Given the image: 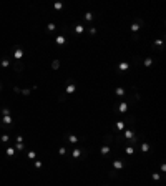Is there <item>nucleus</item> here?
I'll list each match as a JSON object with an SVG mask.
<instances>
[{"label":"nucleus","mask_w":166,"mask_h":186,"mask_svg":"<svg viewBox=\"0 0 166 186\" xmlns=\"http://www.w3.org/2000/svg\"><path fill=\"white\" fill-rule=\"evenodd\" d=\"M141 25H143V20H138L136 23H131V27H130V28H131V32H138L141 28Z\"/></svg>","instance_id":"nucleus-5"},{"label":"nucleus","mask_w":166,"mask_h":186,"mask_svg":"<svg viewBox=\"0 0 166 186\" xmlns=\"http://www.w3.org/2000/svg\"><path fill=\"white\" fill-rule=\"evenodd\" d=\"M140 151H141V153L150 151V145H148V143H141V145H140Z\"/></svg>","instance_id":"nucleus-15"},{"label":"nucleus","mask_w":166,"mask_h":186,"mask_svg":"<svg viewBox=\"0 0 166 186\" xmlns=\"http://www.w3.org/2000/svg\"><path fill=\"white\" fill-rule=\"evenodd\" d=\"M75 92H77V83H75V80L73 78H70L68 80V83H66V88H65V95H63V97L66 98V95H71V93H75Z\"/></svg>","instance_id":"nucleus-1"},{"label":"nucleus","mask_w":166,"mask_h":186,"mask_svg":"<svg viewBox=\"0 0 166 186\" xmlns=\"http://www.w3.org/2000/svg\"><path fill=\"white\" fill-rule=\"evenodd\" d=\"M153 65H155V58H146V60L143 62V67H146V68H151Z\"/></svg>","instance_id":"nucleus-9"},{"label":"nucleus","mask_w":166,"mask_h":186,"mask_svg":"<svg viewBox=\"0 0 166 186\" xmlns=\"http://www.w3.org/2000/svg\"><path fill=\"white\" fill-rule=\"evenodd\" d=\"M115 93H116V97H123V95H125V90H123V88H116Z\"/></svg>","instance_id":"nucleus-23"},{"label":"nucleus","mask_w":166,"mask_h":186,"mask_svg":"<svg viewBox=\"0 0 166 186\" xmlns=\"http://www.w3.org/2000/svg\"><path fill=\"white\" fill-rule=\"evenodd\" d=\"M0 65H2V68H8V67H10V60H7V58H3Z\"/></svg>","instance_id":"nucleus-18"},{"label":"nucleus","mask_w":166,"mask_h":186,"mask_svg":"<svg viewBox=\"0 0 166 186\" xmlns=\"http://www.w3.org/2000/svg\"><path fill=\"white\" fill-rule=\"evenodd\" d=\"M71 156H73L75 160H78V158L82 156V148H73V151H71Z\"/></svg>","instance_id":"nucleus-10"},{"label":"nucleus","mask_w":166,"mask_h":186,"mask_svg":"<svg viewBox=\"0 0 166 186\" xmlns=\"http://www.w3.org/2000/svg\"><path fill=\"white\" fill-rule=\"evenodd\" d=\"M2 123H3V125H7V126H8V125H12V116H10V115L2 116Z\"/></svg>","instance_id":"nucleus-12"},{"label":"nucleus","mask_w":166,"mask_h":186,"mask_svg":"<svg viewBox=\"0 0 166 186\" xmlns=\"http://www.w3.org/2000/svg\"><path fill=\"white\" fill-rule=\"evenodd\" d=\"M110 149H111V146H110V145H103V146H101V149H100V153H101L103 156H105V155H108V153H110Z\"/></svg>","instance_id":"nucleus-11"},{"label":"nucleus","mask_w":166,"mask_h":186,"mask_svg":"<svg viewBox=\"0 0 166 186\" xmlns=\"http://www.w3.org/2000/svg\"><path fill=\"white\" fill-rule=\"evenodd\" d=\"M2 113H3V116H5V115H10V108H3Z\"/></svg>","instance_id":"nucleus-31"},{"label":"nucleus","mask_w":166,"mask_h":186,"mask_svg":"<svg viewBox=\"0 0 166 186\" xmlns=\"http://www.w3.org/2000/svg\"><path fill=\"white\" fill-rule=\"evenodd\" d=\"M156 45H158V47H161V45H163V40H155V47H156Z\"/></svg>","instance_id":"nucleus-32"},{"label":"nucleus","mask_w":166,"mask_h":186,"mask_svg":"<svg viewBox=\"0 0 166 186\" xmlns=\"http://www.w3.org/2000/svg\"><path fill=\"white\" fill-rule=\"evenodd\" d=\"M13 57H15L17 60H22V58H23V50H22V48H17L15 52H13Z\"/></svg>","instance_id":"nucleus-8"},{"label":"nucleus","mask_w":166,"mask_h":186,"mask_svg":"<svg viewBox=\"0 0 166 186\" xmlns=\"http://www.w3.org/2000/svg\"><path fill=\"white\" fill-rule=\"evenodd\" d=\"M55 42H57V45H63V43L66 42V38L63 37V35H58V37L55 38Z\"/></svg>","instance_id":"nucleus-14"},{"label":"nucleus","mask_w":166,"mask_h":186,"mask_svg":"<svg viewBox=\"0 0 166 186\" xmlns=\"http://www.w3.org/2000/svg\"><path fill=\"white\" fill-rule=\"evenodd\" d=\"M0 92H2V83H0Z\"/></svg>","instance_id":"nucleus-35"},{"label":"nucleus","mask_w":166,"mask_h":186,"mask_svg":"<svg viewBox=\"0 0 166 186\" xmlns=\"http://www.w3.org/2000/svg\"><path fill=\"white\" fill-rule=\"evenodd\" d=\"M159 178H161V176H159L158 173H153V179H155V181H158Z\"/></svg>","instance_id":"nucleus-33"},{"label":"nucleus","mask_w":166,"mask_h":186,"mask_svg":"<svg viewBox=\"0 0 166 186\" xmlns=\"http://www.w3.org/2000/svg\"><path fill=\"white\" fill-rule=\"evenodd\" d=\"M68 138H70V143H73V145L78 143V136H75V135H70Z\"/></svg>","instance_id":"nucleus-24"},{"label":"nucleus","mask_w":166,"mask_h":186,"mask_svg":"<svg viewBox=\"0 0 166 186\" xmlns=\"http://www.w3.org/2000/svg\"><path fill=\"white\" fill-rule=\"evenodd\" d=\"M125 153H126L128 156H131L134 153V146H125Z\"/></svg>","instance_id":"nucleus-16"},{"label":"nucleus","mask_w":166,"mask_h":186,"mask_svg":"<svg viewBox=\"0 0 166 186\" xmlns=\"http://www.w3.org/2000/svg\"><path fill=\"white\" fill-rule=\"evenodd\" d=\"M15 92H20L22 95H25V97H28V95H30V92H32V90H19V88H15Z\"/></svg>","instance_id":"nucleus-22"},{"label":"nucleus","mask_w":166,"mask_h":186,"mask_svg":"<svg viewBox=\"0 0 166 186\" xmlns=\"http://www.w3.org/2000/svg\"><path fill=\"white\" fill-rule=\"evenodd\" d=\"M130 67H131V65H130L128 62H123V63H120V65H118V70L120 71H126V70H130Z\"/></svg>","instance_id":"nucleus-6"},{"label":"nucleus","mask_w":166,"mask_h":186,"mask_svg":"<svg viewBox=\"0 0 166 186\" xmlns=\"http://www.w3.org/2000/svg\"><path fill=\"white\" fill-rule=\"evenodd\" d=\"M134 135H136V133H134L133 130H126V131L123 133V138H125V140H131V138L134 136Z\"/></svg>","instance_id":"nucleus-7"},{"label":"nucleus","mask_w":166,"mask_h":186,"mask_svg":"<svg viewBox=\"0 0 166 186\" xmlns=\"http://www.w3.org/2000/svg\"><path fill=\"white\" fill-rule=\"evenodd\" d=\"M123 168H125V160L123 158H116V160L113 161V170L120 171V170H123Z\"/></svg>","instance_id":"nucleus-2"},{"label":"nucleus","mask_w":166,"mask_h":186,"mask_svg":"<svg viewBox=\"0 0 166 186\" xmlns=\"http://www.w3.org/2000/svg\"><path fill=\"white\" fill-rule=\"evenodd\" d=\"M33 166L37 168V170H40L42 168V161H38V160H35V163H33Z\"/></svg>","instance_id":"nucleus-29"},{"label":"nucleus","mask_w":166,"mask_h":186,"mask_svg":"<svg viewBox=\"0 0 166 186\" xmlns=\"http://www.w3.org/2000/svg\"><path fill=\"white\" fill-rule=\"evenodd\" d=\"M17 143H23V136H20V135H19V136H17Z\"/></svg>","instance_id":"nucleus-34"},{"label":"nucleus","mask_w":166,"mask_h":186,"mask_svg":"<svg viewBox=\"0 0 166 186\" xmlns=\"http://www.w3.org/2000/svg\"><path fill=\"white\" fill-rule=\"evenodd\" d=\"M5 153H7V156H13V155H15V148H13V146H8Z\"/></svg>","instance_id":"nucleus-17"},{"label":"nucleus","mask_w":166,"mask_h":186,"mask_svg":"<svg viewBox=\"0 0 166 186\" xmlns=\"http://www.w3.org/2000/svg\"><path fill=\"white\" fill-rule=\"evenodd\" d=\"M115 111H116V113H125V111H128V101H123V103H120V105H116Z\"/></svg>","instance_id":"nucleus-3"},{"label":"nucleus","mask_w":166,"mask_h":186,"mask_svg":"<svg viewBox=\"0 0 166 186\" xmlns=\"http://www.w3.org/2000/svg\"><path fill=\"white\" fill-rule=\"evenodd\" d=\"M13 148H15L17 151H23V149H25V145H23V143H17Z\"/></svg>","instance_id":"nucleus-19"},{"label":"nucleus","mask_w":166,"mask_h":186,"mask_svg":"<svg viewBox=\"0 0 166 186\" xmlns=\"http://www.w3.org/2000/svg\"><path fill=\"white\" fill-rule=\"evenodd\" d=\"M62 8H63V3H62V2H57V3H55V10H62Z\"/></svg>","instance_id":"nucleus-26"},{"label":"nucleus","mask_w":166,"mask_h":186,"mask_svg":"<svg viewBox=\"0 0 166 186\" xmlns=\"http://www.w3.org/2000/svg\"><path fill=\"white\" fill-rule=\"evenodd\" d=\"M85 20H87V22H91V20H93V13H91V12H87V13H85Z\"/></svg>","instance_id":"nucleus-21"},{"label":"nucleus","mask_w":166,"mask_h":186,"mask_svg":"<svg viewBox=\"0 0 166 186\" xmlns=\"http://www.w3.org/2000/svg\"><path fill=\"white\" fill-rule=\"evenodd\" d=\"M58 153H60V155H62V156H63V155H65V153H66V148H65V146H62L60 149H58Z\"/></svg>","instance_id":"nucleus-30"},{"label":"nucleus","mask_w":166,"mask_h":186,"mask_svg":"<svg viewBox=\"0 0 166 186\" xmlns=\"http://www.w3.org/2000/svg\"><path fill=\"white\" fill-rule=\"evenodd\" d=\"M28 158H30V160H35V158H37V153H35V151H28Z\"/></svg>","instance_id":"nucleus-28"},{"label":"nucleus","mask_w":166,"mask_h":186,"mask_svg":"<svg viewBox=\"0 0 166 186\" xmlns=\"http://www.w3.org/2000/svg\"><path fill=\"white\" fill-rule=\"evenodd\" d=\"M8 140H10V135H7V133H5V135H2V141H3V143H7Z\"/></svg>","instance_id":"nucleus-27"},{"label":"nucleus","mask_w":166,"mask_h":186,"mask_svg":"<svg viewBox=\"0 0 166 186\" xmlns=\"http://www.w3.org/2000/svg\"><path fill=\"white\" fill-rule=\"evenodd\" d=\"M130 121H133V118H131V120H126V121H116V125H115L116 131H123L125 130V125L130 123Z\"/></svg>","instance_id":"nucleus-4"},{"label":"nucleus","mask_w":166,"mask_h":186,"mask_svg":"<svg viewBox=\"0 0 166 186\" xmlns=\"http://www.w3.org/2000/svg\"><path fill=\"white\" fill-rule=\"evenodd\" d=\"M83 30H85V27L82 25V23H77V25H75V33H83Z\"/></svg>","instance_id":"nucleus-13"},{"label":"nucleus","mask_w":166,"mask_h":186,"mask_svg":"<svg viewBox=\"0 0 166 186\" xmlns=\"http://www.w3.org/2000/svg\"><path fill=\"white\" fill-rule=\"evenodd\" d=\"M55 28H57V25H55V23H48V27H47V30H48V32H53Z\"/></svg>","instance_id":"nucleus-25"},{"label":"nucleus","mask_w":166,"mask_h":186,"mask_svg":"<svg viewBox=\"0 0 166 186\" xmlns=\"http://www.w3.org/2000/svg\"><path fill=\"white\" fill-rule=\"evenodd\" d=\"M52 68H53V70H58V68H60V60H53Z\"/></svg>","instance_id":"nucleus-20"}]
</instances>
